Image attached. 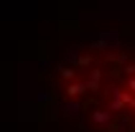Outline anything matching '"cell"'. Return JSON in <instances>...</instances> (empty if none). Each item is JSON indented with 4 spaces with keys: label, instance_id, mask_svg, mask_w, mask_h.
Masks as SVG:
<instances>
[{
    "label": "cell",
    "instance_id": "6da1fadb",
    "mask_svg": "<svg viewBox=\"0 0 135 132\" xmlns=\"http://www.w3.org/2000/svg\"><path fill=\"white\" fill-rule=\"evenodd\" d=\"M92 122L94 125H110V112H102V109L92 112Z\"/></svg>",
    "mask_w": 135,
    "mask_h": 132
},
{
    "label": "cell",
    "instance_id": "7a4b0ae2",
    "mask_svg": "<svg viewBox=\"0 0 135 132\" xmlns=\"http://www.w3.org/2000/svg\"><path fill=\"white\" fill-rule=\"evenodd\" d=\"M84 89H87V84H71V87L66 89V94H69V97H79Z\"/></svg>",
    "mask_w": 135,
    "mask_h": 132
},
{
    "label": "cell",
    "instance_id": "3957f363",
    "mask_svg": "<svg viewBox=\"0 0 135 132\" xmlns=\"http://www.w3.org/2000/svg\"><path fill=\"white\" fill-rule=\"evenodd\" d=\"M66 112L69 114H76V112H79V104H66Z\"/></svg>",
    "mask_w": 135,
    "mask_h": 132
},
{
    "label": "cell",
    "instance_id": "277c9868",
    "mask_svg": "<svg viewBox=\"0 0 135 132\" xmlns=\"http://www.w3.org/2000/svg\"><path fill=\"white\" fill-rule=\"evenodd\" d=\"M61 74H64V79H71V76H74V71H71V69H61Z\"/></svg>",
    "mask_w": 135,
    "mask_h": 132
},
{
    "label": "cell",
    "instance_id": "5b68a950",
    "mask_svg": "<svg viewBox=\"0 0 135 132\" xmlns=\"http://www.w3.org/2000/svg\"><path fill=\"white\" fill-rule=\"evenodd\" d=\"M125 74H130V76H135V66L130 64V66H125Z\"/></svg>",
    "mask_w": 135,
    "mask_h": 132
},
{
    "label": "cell",
    "instance_id": "8992f818",
    "mask_svg": "<svg viewBox=\"0 0 135 132\" xmlns=\"http://www.w3.org/2000/svg\"><path fill=\"white\" fill-rule=\"evenodd\" d=\"M128 87H130V89H133V92H135V76H133V79H130V84H128Z\"/></svg>",
    "mask_w": 135,
    "mask_h": 132
}]
</instances>
